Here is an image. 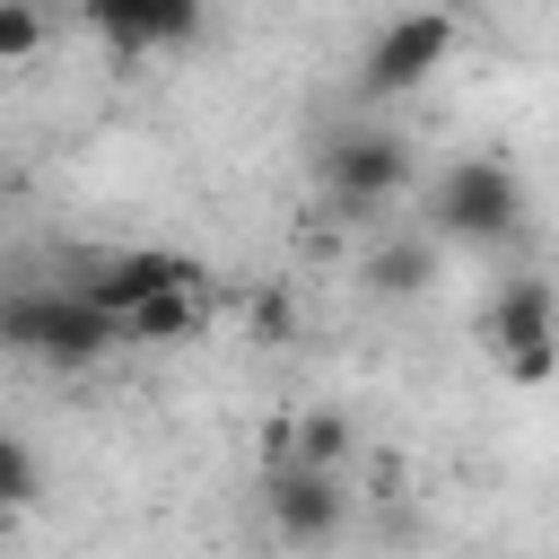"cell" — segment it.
I'll return each mask as SVG.
<instances>
[{
	"label": "cell",
	"instance_id": "1",
	"mask_svg": "<svg viewBox=\"0 0 559 559\" xmlns=\"http://www.w3.org/2000/svg\"><path fill=\"white\" fill-rule=\"evenodd\" d=\"M0 349H26L44 367H105L122 332L79 288H0Z\"/></svg>",
	"mask_w": 559,
	"mask_h": 559
},
{
	"label": "cell",
	"instance_id": "2",
	"mask_svg": "<svg viewBox=\"0 0 559 559\" xmlns=\"http://www.w3.org/2000/svg\"><path fill=\"white\" fill-rule=\"evenodd\" d=\"M480 341H489V358L507 367V384H550L559 376V288L550 280H507L498 297H489V314H480Z\"/></svg>",
	"mask_w": 559,
	"mask_h": 559
},
{
	"label": "cell",
	"instance_id": "3",
	"mask_svg": "<svg viewBox=\"0 0 559 559\" xmlns=\"http://www.w3.org/2000/svg\"><path fill=\"white\" fill-rule=\"evenodd\" d=\"M175 288H210V262H192L175 245H114V253L79 262V297L105 323H122V314H140L148 297H175Z\"/></svg>",
	"mask_w": 559,
	"mask_h": 559
},
{
	"label": "cell",
	"instance_id": "4",
	"mask_svg": "<svg viewBox=\"0 0 559 559\" xmlns=\"http://www.w3.org/2000/svg\"><path fill=\"white\" fill-rule=\"evenodd\" d=\"M515 210H524V183H515L507 157H454V166L428 183V218H437V236H463V245L507 236Z\"/></svg>",
	"mask_w": 559,
	"mask_h": 559
},
{
	"label": "cell",
	"instance_id": "5",
	"mask_svg": "<svg viewBox=\"0 0 559 559\" xmlns=\"http://www.w3.org/2000/svg\"><path fill=\"white\" fill-rule=\"evenodd\" d=\"M463 44V17L454 9H402L367 35V61H358V87L367 96H411L428 70H445V52Z\"/></svg>",
	"mask_w": 559,
	"mask_h": 559
},
{
	"label": "cell",
	"instance_id": "6",
	"mask_svg": "<svg viewBox=\"0 0 559 559\" xmlns=\"http://www.w3.org/2000/svg\"><path fill=\"white\" fill-rule=\"evenodd\" d=\"M323 183H332V210H341V218H376V210L402 201V183H411L402 131H349V140H332V148H323Z\"/></svg>",
	"mask_w": 559,
	"mask_h": 559
},
{
	"label": "cell",
	"instance_id": "7",
	"mask_svg": "<svg viewBox=\"0 0 559 559\" xmlns=\"http://www.w3.org/2000/svg\"><path fill=\"white\" fill-rule=\"evenodd\" d=\"M262 507H271L280 542H332L341 515H349V489H341V472H306V463H288V472L262 480Z\"/></svg>",
	"mask_w": 559,
	"mask_h": 559
},
{
	"label": "cell",
	"instance_id": "8",
	"mask_svg": "<svg viewBox=\"0 0 559 559\" xmlns=\"http://www.w3.org/2000/svg\"><path fill=\"white\" fill-rule=\"evenodd\" d=\"M87 26H96L114 52H157V44H192V35H201V9H192V0H96Z\"/></svg>",
	"mask_w": 559,
	"mask_h": 559
},
{
	"label": "cell",
	"instance_id": "9",
	"mask_svg": "<svg viewBox=\"0 0 559 559\" xmlns=\"http://www.w3.org/2000/svg\"><path fill=\"white\" fill-rule=\"evenodd\" d=\"M201 323H210V288H175V297H148L140 314H122L114 332H122V349H175Z\"/></svg>",
	"mask_w": 559,
	"mask_h": 559
},
{
	"label": "cell",
	"instance_id": "10",
	"mask_svg": "<svg viewBox=\"0 0 559 559\" xmlns=\"http://www.w3.org/2000/svg\"><path fill=\"white\" fill-rule=\"evenodd\" d=\"M297 463L349 480V463H358V428H349V411H297Z\"/></svg>",
	"mask_w": 559,
	"mask_h": 559
},
{
	"label": "cell",
	"instance_id": "11",
	"mask_svg": "<svg viewBox=\"0 0 559 559\" xmlns=\"http://www.w3.org/2000/svg\"><path fill=\"white\" fill-rule=\"evenodd\" d=\"M437 280V253L419 245V236H402V245H384L376 262H367V288L376 297H411V288H428Z\"/></svg>",
	"mask_w": 559,
	"mask_h": 559
},
{
	"label": "cell",
	"instance_id": "12",
	"mask_svg": "<svg viewBox=\"0 0 559 559\" xmlns=\"http://www.w3.org/2000/svg\"><path fill=\"white\" fill-rule=\"evenodd\" d=\"M35 498H44V463H35L26 437L0 428V515H17V507H35Z\"/></svg>",
	"mask_w": 559,
	"mask_h": 559
},
{
	"label": "cell",
	"instance_id": "13",
	"mask_svg": "<svg viewBox=\"0 0 559 559\" xmlns=\"http://www.w3.org/2000/svg\"><path fill=\"white\" fill-rule=\"evenodd\" d=\"M44 44H52V17L26 0H0V61H35Z\"/></svg>",
	"mask_w": 559,
	"mask_h": 559
},
{
	"label": "cell",
	"instance_id": "14",
	"mask_svg": "<svg viewBox=\"0 0 559 559\" xmlns=\"http://www.w3.org/2000/svg\"><path fill=\"white\" fill-rule=\"evenodd\" d=\"M245 332H253L262 349L288 341V332H297V297H288V288H253V297H245Z\"/></svg>",
	"mask_w": 559,
	"mask_h": 559
},
{
	"label": "cell",
	"instance_id": "15",
	"mask_svg": "<svg viewBox=\"0 0 559 559\" xmlns=\"http://www.w3.org/2000/svg\"><path fill=\"white\" fill-rule=\"evenodd\" d=\"M253 463H262V480L297 463V411H271V419L253 428Z\"/></svg>",
	"mask_w": 559,
	"mask_h": 559
},
{
	"label": "cell",
	"instance_id": "16",
	"mask_svg": "<svg viewBox=\"0 0 559 559\" xmlns=\"http://www.w3.org/2000/svg\"><path fill=\"white\" fill-rule=\"evenodd\" d=\"M367 498H376V507L402 498V454H376V463H367Z\"/></svg>",
	"mask_w": 559,
	"mask_h": 559
}]
</instances>
